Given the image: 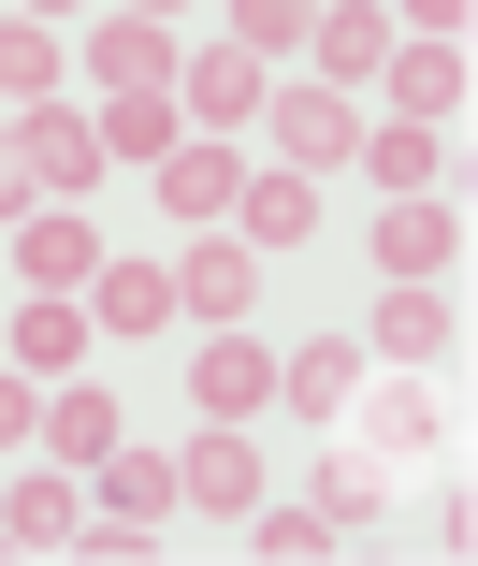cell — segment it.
I'll return each instance as SVG.
<instances>
[{"label":"cell","mask_w":478,"mask_h":566,"mask_svg":"<svg viewBox=\"0 0 478 566\" xmlns=\"http://www.w3.org/2000/svg\"><path fill=\"white\" fill-rule=\"evenodd\" d=\"M464 450V378L449 364H363L348 407L319 421V523H378L406 465Z\"/></svg>","instance_id":"obj_1"},{"label":"cell","mask_w":478,"mask_h":566,"mask_svg":"<svg viewBox=\"0 0 478 566\" xmlns=\"http://www.w3.org/2000/svg\"><path fill=\"white\" fill-rule=\"evenodd\" d=\"M262 132H276L290 175H348V146H363V102L319 87V73H290V87H262Z\"/></svg>","instance_id":"obj_2"},{"label":"cell","mask_w":478,"mask_h":566,"mask_svg":"<svg viewBox=\"0 0 478 566\" xmlns=\"http://www.w3.org/2000/svg\"><path fill=\"white\" fill-rule=\"evenodd\" d=\"M247 305H262V248L232 233V218H203L174 248V319H247Z\"/></svg>","instance_id":"obj_3"},{"label":"cell","mask_w":478,"mask_h":566,"mask_svg":"<svg viewBox=\"0 0 478 566\" xmlns=\"http://www.w3.org/2000/svg\"><path fill=\"white\" fill-rule=\"evenodd\" d=\"M174 509H203V523H247V509H262V450H247V421H203V436L174 450Z\"/></svg>","instance_id":"obj_4"},{"label":"cell","mask_w":478,"mask_h":566,"mask_svg":"<svg viewBox=\"0 0 478 566\" xmlns=\"http://www.w3.org/2000/svg\"><path fill=\"white\" fill-rule=\"evenodd\" d=\"M189 407H203V421H262V407H276V349H247V319H203Z\"/></svg>","instance_id":"obj_5"},{"label":"cell","mask_w":478,"mask_h":566,"mask_svg":"<svg viewBox=\"0 0 478 566\" xmlns=\"http://www.w3.org/2000/svg\"><path fill=\"white\" fill-rule=\"evenodd\" d=\"M0 262H15L30 291H87V276H102V218H87V203H30L15 233H0Z\"/></svg>","instance_id":"obj_6"},{"label":"cell","mask_w":478,"mask_h":566,"mask_svg":"<svg viewBox=\"0 0 478 566\" xmlns=\"http://www.w3.org/2000/svg\"><path fill=\"white\" fill-rule=\"evenodd\" d=\"M160 218H174V233H203V218H232V189H247V160H232V132H174L160 160Z\"/></svg>","instance_id":"obj_7"},{"label":"cell","mask_w":478,"mask_h":566,"mask_svg":"<svg viewBox=\"0 0 478 566\" xmlns=\"http://www.w3.org/2000/svg\"><path fill=\"white\" fill-rule=\"evenodd\" d=\"M305 73L319 87H378L392 73V15L378 0H305Z\"/></svg>","instance_id":"obj_8"},{"label":"cell","mask_w":478,"mask_h":566,"mask_svg":"<svg viewBox=\"0 0 478 566\" xmlns=\"http://www.w3.org/2000/svg\"><path fill=\"white\" fill-rule=\"evenodd\" d=\"M262 87H276V73H262L247 44H203V59H174V117H189V132H247Z\"/></svg>","instance_id":"obj_9"},{"label":"cell","mask_w":478,"mask_h":566,"mask_svg":"<svg viewBox=\"0 0 478 566\" xmlns=\"http://www.w3.org/2000/svg\"><path fill=\"white\" fill-rule=\"evenodd\" d=\"M87 87H174V15H116V0H87Z\"/></svg>","instance_id":"obj_10"},{"label":"cell","mask_w":478,"mask_h":566,"mask_svg":"<svg viewBox=\"0 0 478 566\" xmlns=\"http://www.w3.org/2000/svg\"><path fill=\"white\" fill-rule=\"evenodd\" d=\"M363 364H449V276H392V291H378Z\"/></svg>","instance_id":"obj_11"},{"label":"cell","mask_w":478,"mask_h":566,"mask_svg":"<svg viewBox=\"0 0 478 566\" xmlns=\"http://www.w3.org/2000/svg\"><path fill=\"white\" fill-rule=\"evenodd\" d=\"M15 146H30L44 203H87V189H102V132H87V102H30V117H15Z\"/></svg>","instance_id":"obj_12"},{"label":"cell","mask_w":478,"mask_h":566,"mask_svg":"<svg viewBox=\"0 0 478 566\" xmlns=\"http://www.w3.org/2000/svg\"><path fill=\"white\" fill-rule=\"evenodd\" d=\"M0 364L15 378H73L87 364V291H30L15 319H0Z\"/></svg>","instance_id":"obj_13"},{"label":"cell","mask_w":478,"mask_h":566,"mask_svg":"<svg viewBox=\"0 0 478 566\" xmlns=\"http://www.w3.org/2000/svg\"><path fill=\"white\" fill-rule=\"evenodd\" d=\"M449 248H464V203H435V189H392L378 203V262L392 276H449Z\"/></svg>","instance_id":"obj_14"},{"label":"cell","mask_w":478,"mask_h":566,"mask_svg":"<svg viewBox=\"0 0 478 566\" xmlns=\"http://www.w3.org/2000/svg\"><path fill=\"white\" fill-rule=\"evenodd\" d=\"M232 233H247V248H305L319 233V175H290V160L247 175V189H232Z\"/></svg>","instance_id":"obj_15"},{"label":"cell","mask_w":478,"mask_h":566,"mask_svg":"<svg viewBox=\"0 0 478 566\" xmlns=\"http://www.w3.org/2000/svg\"><path fill=\"white\" fill-rule=\"evenodd\" d=\"M378 87H392V117L449 132V117H464V44H392V73H378Z\"/></svg>","instance_id":"obj_16"},{"label":"cell","mask_w":478,"mask_h":566,"mask_svg":"<svg viewBox=\"0 0 478 566\" xmlns=\"http://www.w3.org/2000/svg\"><path fill=\"white\" fill-rule=\"evenodd\" d=\"M87 305H102V334H174V262H116V248H102Z\"/></svg>","instance_id":"obj_17"},{"label":"cell","mask_w":478,"mask_h":566,"mask_svg":"<svg viewBox=\"0 0 478 566\" xmlns=\"http://www.w3.org/2000/svg\"><path fill=\"white\" fill-rule=\"evenodd\" d=\"M73 537H87V509H73L59 465H30L15 494H0V552H73Z\"/></svg>","instance_id":"obj_18"},{"label":"cell","mask_w":478,"mask_h":566,"mask_svg":"<svg viewBox=\"0 0 478 566\" xmlns=\"http://www.w3.org/2000/svg\"><path fill=\"white\" fill-rule=\"evenodd\" d=\"M435 160H449V132H421V117H363V146H348V175H378V203L435 189Z\"/></svg>","instance_id":"obj_19"},{"label":"cell","mask_w":478,"mask_h":566,"mask_svg":"<svg viewBox=\"0 0 478 566\" xmlns=\"http://www.w3.org/2000/svg\"><path fill=\"white\" fill-rule=\"evenodd\" d=\"M87 132H102V160H160L189 117H174V87H102V102H87Z\"/></svg>","instance_id":"obj_20"},{"label":"cell","mask_w":478,"mask_h":566,"mask_svg":"<svg viewBox=\"0 0 478 566\" xmlns=\"http://www.w3.org/2000/svg\"><path fill=\"white\" fill-rule=\"evenodd\" d=\"M30 450H59V465H102V450H116V392L44 378V436H30Z\"/></svg>","instance_id":"obj_21"},{"label":"cell","mask_w":478,"mask_h":566,"mask_svg":"<svg viewBox=\"0 0 478 566\" xmlns=\"http://www.w3.org/2000/svg\"><path fill=\"white\" fill-rule=\"evenodd\" d=\"M160 509H174V465H146V450L116 436V450H102V523H146V537H160Z\"/></svg>","instance_id":"obj_22"},{"label":"cell","mask_w":478,"mask_h":566,"mask_svg":"<svg viewBox=\"0 0 478 566\" xmlns=\"http://www.w3.org/2000/svg\"><path fill=\"white\" fill-rule=\"evenodd\" d=\"M348 378H363V349H333V334H319V349H290V364H276V407L333 421V407H348Z\"/></svg>","instance_id":"obj_23"},{"label":"cell","mask_w":478,"mask_h":566,"mask_svg":"<svg viewBox=\"0 0 478 566\" xmlns=\"http://www.w3.org/2000/svg\"><path fill=\"white\" fill-rule=\"evenodd\" d=\"M0 102H59V30L44 15H0Z\"/></svg>","instance_id":"obj_24"},{"label":"cell","mask_w":478,"mask_h":566,"mask_svg":"<svg viewBox=\"0 0 478 566\" xmlns=\"http://www.w3.org/2000/svg\"><path fill=\"white\" fill-rule=\"evenodd\" d=\"M217 44H247L262 73H276V59H305V0H232V15H217Z\"/></svg>","instance_id":"obj_25"},{"label":"cell","mask_w":478,"mask_h":566,"mask_svg":"<svg viewBox=\"0 0 478 566\" xmlns=\"http://www.w3.org/2000/svg\"><path fill=\"white\" fill-rule=\"evenodd\" d=\"M247 552L262 566H305V552H333V523L319 509H247Z\"/></svg>","instance_id":"obj_26"},{"label":"cell","mask_w":478,"mask_h":566,"mask_svg":"<svg viewBox=\"0 0 478 566\" xmlns=\"http://www.w3.org/2000/svg\"><path fill=\"white\" fill-rule=\"evenodd\" d=\"M30 203H44V175H30V146H15V117H0V233H15Z\"/></svg>","instance_id":"obj_27"},{"label":"cell","mask_w":478,"mask_h":566,"mask_svg":"<svg viewBox=\"0 0 478 566\" xmlns=\"http://www.w3.org/2000/svg\"><path fill=\"white\" fill-rule=\"evenodd\" d=\"M44 436V378H15V364H0V450H30Z\"/></svg>","instance_id":"obj_28"},{"label":"cell","mask_w":478,"mask_h":566,"mask_svg":"<svg viewBox=\"0 0 478 566\" xmlns=\"http://www.w3.org/2000/svg\"><path fill=\"white\" fill-rule=\"evenodd\" d=\"M464 15L478 0H406V44H464Z\"/></svg>","instance_id":"obj_29"},{"label":"cell","mask_w":478,"mask_h":566,"mask_svg":"<svg viewBox=\"0 0 478 566\" xmlns=\"http://www.w3.org/2000/svg\"><path fill=\"white\" fill-rule=\"evenodd\" d=\"M15 15H44V30H59V15H87V0H15Z\"/></svg>","instance_id":"obj_30"},{"label":"cell","mask_w":478,"mask_h":566,"mask_svg":"<svg viewBox=\"0 0 478 566\" xmlns=\"http://www.w3.org/2000/svg\"><path fill=\"white\" fill-rule=\"evenodd\" d=\"M116 15H174V0H116Z\"/></svg>","instance_id":"obj_31"},{"label":"cell","mask_w":478,"mask_h":566,"mask_svg":"<svg viewBox=\"0 0 478 566\" xmlns=\"http://www.w3.org/2000/svg\"><path fill=\"white\" fill-rule=\"evenodd\" d=\"M0 15H15V0H0Z\"/></svg>","instance_id":"obj_32"}]
</instances>
